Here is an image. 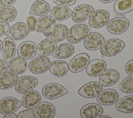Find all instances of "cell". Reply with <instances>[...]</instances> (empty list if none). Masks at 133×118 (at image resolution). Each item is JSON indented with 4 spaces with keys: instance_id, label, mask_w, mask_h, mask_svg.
<instances>
[{
    "instance_id": "obj_1",
    "label": "cell",
    "mask_w": 133,
    "mask_h": 118,
    "mask_svg": "<svg viewBox=\"0 0 133 118\" xmlns=\"http://www.w3.org/2000/svg\"><path fill=\"white\" fill-rule=\"evenodd\" d=\"M89 32L90 29L86 24H77L68 30L66 38L69 43L76 44L83 40Z\"/></svg>"
},
{
    "instance_id": "obj_2",
    "label": "cell",
    "mask_w": 133,
    "mask_h": 118,
    "mask_svg": "<svg viewBox=\"0 0 133 118\" xmlns=\"http://www.w3.org/2000/svg\"><path fill=\"white\" fill-rule=\"evenodd\" d=\"M125 46V43L122 40L111 38L104 42L100 47V52L106 57H112L119 53Z\"/></svg>"
},
{
    "instance_id": "obj_3",
    "label": "cell",
    "mask_w": 133,
    "mask_h": 118,
    "mask_svg": "<svg viewBox=\"0 0 133 118\" xmlns=\"http://www.w3.org/2000/svg\"><path fill=\"white\" fill-rule=\"evenodd\" d=\"M38 80L34 76L23 75L18 78L15 85V90L19 94H24L33 90L38 84Z\"/></svg>"
},
{
    "instance_id": "obj_4",
    "label": "cell",
    "mask_w": 133,
    "mask_h": 118,
    "mask_svg": "<svg viewBox=\"0 0 133 118\" xmlns=\"http://www.w3.org/2000/svg\"><path fill=\"white\" fill-rule=\"evenodd\" d=\"M29 32V28L26 23L18 22L10 27L5 34L13 40H21L25 38Z\"/></svg>"
},
{
    "instance_id": "obj_5",
    "label": "cell",
    "mask_w": 133,
    "mask_h": 118,
    "mask_svg": "<svg viewBox=\"0 0 133 118\" xmlns=\"http://www.w3.org/2000/svg\"><path fill=\"white\" fill-rule=\"evenodd\" d=\"M43 96L48 99H55L68 93V90L60 84L56 83L45 85L42 88Z\"/></svg>"
},
{
    "instance_id": "obj_6",
    "label": "cell",
    "mask_w": 133,
    "mask_h": 118,
    "mask_svg": "<svg viewBox=\"0 0 133 118\" xmlns=\"http://www.w3.org/2000/svg\"><path fill=\"white\" fill-rule=\"evenodd\" d=\"M109 12L104 9L94 11L89 17L88 24L94 28H100L105 25L109 21Z\"/></svg>"
},
{
    "instance_id": "obj_7",
    "label": "cell",
    "mask_w": 133,
    "mask_h": 118,
    "mask_svg": "<svg viewBox=\"0 0 133 118\" xmlns=\"http://www.w3.org/2000/svg\"><path fill=\"white\" fill-rule=\"evenodd\" d=\"M129 25V20L123 17H116L109 21L107 25L108 31L113 34H120L125 32Z\"/></svg>"
},
{
    "instance_id": "obj_8",
    "label": "cell",
    "mask_w": 133,
    "mask_h": 118,
    "mask_svg": "<svg viewBox=\"0 0 133 118\" xmlns=\"http://www.w3.org/2000/svg\"><path fill=\"white\" fill-rule=\"evenodd\" d=\"M50 60L46 56H39L33 58L29 62L28 68L34 74H42L49 69Z\"/></svg>"
},
{
    "instance_id": "obj_9",
    "label": "cell",
    "mask_w": 133,
    "mask_h": 118,
    "mask_svg": "<svg viewBox=\"0 0 133 118\" xmlns=\"http://www.w3.org/2000/svg\"><path fill=\"white\" fill-rule=\"evenodd\" d=\"M90 61L89 56L85 53L78 54L70 61L69 69L72 73H77L84 70Z\"/></svg>"
},
{
    "instance_id": "obj_10",
    "label": "cell",
    "mask_w": 133,
    "mask_h": 118,
    "mask_svg": "<svg viewBox=\"0 0 133 118\" xmlns=\"http://www.w3.org/2000/svg\"><path fill=\"white\" fill-rule=\"evenodd\" d=\"M94 11V8L89 4H81L74 9L71 17L76 23H81L87 20Z\"/></svg>"
},
{
    "instance_id": "obj_11",
    "label": "cell",
    "mask_w": 133,
    "mask_h": 118,
    "mask_svg": "<svg viewBox=\"0 0 133 118\" xmlns=\"http://www.w3.org/2000/svg\"><path fill=\"white\" fill-rule=\"evenodd\" d=\"M102 85L96 81L87 83L82 86L77 91L79 95L87 98H92L97 97L102 90Z\"/></svg>"
},
{
    "instance_id": "obj_12",
    "label": "cell",
    "mask_w": 133,
    "mask_h": 118,
    "mask_svg": "<svg viewBox=\"0 0 133 118\" xmlns=\"http://www.w3.org/2000/svg\"><path fill=\"white\" fill-rule=\"evenodd\" d=\"M104 37L97 32L89 33L84 41V47L89 50H96L99 49L104 43Z\"/></svg>"
},
{
    "instance_id": "obj_13",
    "label": "cell",
    "mask_w": 133,
    "mask_h": 118,
    "mask_svg": "<svg viewBox=\"0 0 133 118\" xmlns=\"http://www.w3.org/2000/svg\"><path fill=\"white\" fill-rule=\"evenodd\" d=\"M22 105V102L12 97H6L0 100V113L5 114L16 111Z\"/></svg>"
},
{
    "instance_id": "obj_14",
    "label": "cell",
    "mask_w": 133,
    "mask_h": 118,
    "mask_svg": "<svg viewBox=\"0 0 133 118\" xmlns=\"http://www.w3.org/2000/svg\"><path fill=\"white\" fill-rule=\"evenodd\" d=\"M35 108L34 111L36 117L52 118L55 115V108L50 102L47 101L39 102Z\"/></svg>"
},
{
    "instance_id": "obj_15",
    "label": "cell",
    "mask_w": 133,
    "mask_h": 118,
    "mask_svg": "<svg viewBox=\"0 0 133 118\" xmlns=\"http://www.w3.org/2000/svg\"><path fill=\"white\" fill-rule=\"evenodd\" d=\"M98 103L103 106H110L115 103L119 97L118 93L113 89H107L97 96Z\"/></svg>"
},
{
    "instance_id": "obj_16",
    "label": "cell",
    "mask_w": 133,
    "mask_h": 118,
    "mask_svg": "<svg viewBox=\"0 0 133 118\" xmlns=\"http://www.w3.org/2000/svg\"><path fill=\"white\" fill-rule=\"evenodd\" d=\"M103 112V108L100 105L95 103H89L81 108L80 115L83 118H96L99 117Z\"/></svg>"
},
{
    "instance_id": "obj_17",
    "label": "cell",
    "mask_w": 133,
    "mask_h": 118,
    "mask_svg": "<svg viewBox=\"0 0 133 118\" xmlns=\"http://www.w3.org/2000/svg\"><path fill=\"white\" fill-rule=\"evenodd\" d=\"M37 46L36 44L32 41H25L22 42L18 47V55L24 59H30L36 54Z\"/></svg>"
},
{
    "instance_id": "obj_18",
    "label": "cell",
    "mask_w": 133,
    "mask_h": 118,
    "mask_svg": "<svg viewBox=\"0 0 133 118\" xmlns=\"http://www.w3.org/2000/svg\"><path fill=\"white\" fill-rule=\"evenodd\" d=\"M41 96L36 90H31L24 94L22 99V105L27 109L35 108L41 102Z\"/></svg>"
},
{
    "instance_id": "obj_19",
    "label": "cell",
    "mask_w": 133,
    "mask_h": 118,
    "mask_svg": "<svg viewBox=\"0 0 133 118\" xmlns=\"http://www.w3.org/2000/svg\"><path fill=\"white\" fill-rule=\"evenodd\" d=\"M106 62L100 59H96L90 61L86 67V73L91 76H98L106 70Z\"/></svg>"
},
{
    "instance_id": "obj_20",
    "label": "cell",
    "mask_w": 133,
    "mask_h": 118,
    "mask_svg": "<svg viewBox=\"0 0 133 118\" xmlns=\"http://www.w3.org/2000/svg\"><path fill=\"white\" fill-rule=\"evenodd\" d=\"M119 78V74L117 71L110 69L104 70L100 75L99 82L103 86H110L115 84Z\"/></svg>"
},
{
    "instance_id": "obj_21",
    "label": "cell",
    "mask_w": 133,
    "mask_h": 118,
    "mask_svg": "<svg viewBox=\"0 0 133 118\" xmlns=\"http://www.w3.org/2000/svg\"><path fill=\"white\" fill-rule=\"evenodd\" d=\"M56 47V42L51 38H46L42 40L37 46L36 54L42 56H49L52 54Z\"/></svg>"
},
{
    "instance_id": "obj_22",
    "label": "cell",
    "mask_w": 133,
    "mask_h": 118,
    "mask_svg": "<svg viewBox=\"0 0 133 118\" xmlns=\"http://www.w3.org/2000/svg\"><path fill=\"white\" fill-rule=\"evenodd\" d=\"M55 25V20L51 16L43 15L37 19L34 27V31L43 33L46 30L52 29Z\"/></svg>"
},
{
    "instance_id": "obj_23",
    "label": "cell",
    "mask_w": 133,
    "mask_h": 118,
    "mask_svg": "<svg viewBox=\"0 0 133 118\" xmlns=\"http://www.w3.org/2000/svg\"><path fill=\"white\" fill-rule=\"evenodd\" d=\"M2 49L4 60L7 63H9L14 58L16 51V46L14 40L7 37L4 38Z\"/></svg>"
},
{
    "instance_id": "obj_24",
    "label": "cell",
    "mask_w": 133,
    "mask_h": 118,
    "mask_svg": "<svg viewBox=\"0 0 133 118\" xmlns=\"http://www.w3.org/2000/svg\"><path fill=\"white\" fill-rule=\"evenodd\" d=\"M74 52V47L71 43H64L56 48L52 56L58 59H66L71 56Z\"/></svg>"
},
{
    "instance_id": "obj_25",
    "label": "cell",
    "mask_w": 133,
    "mask_h": 118,
    "mask_svg": "<svg viewBox=\"0 0 133 118\" xmlns=\"http://www.w3.org/2000/svg\"><path fill=\"white\" fill-rule=\"evenodd\" d=\"M18 76L17 74L10 71H6L0 74V88L7 89L15 86Z\"/></svg>"
},
{
    "instance_id": "obj_26",
    "label": "cell",
    "mask_w": 133,
    "mask_h": 118,
    "mask_svg": "<svg viewBox=\"0 0 133 118\" xmlns=\"http://www.w3.org/2000/svg\"><path fill=\"white\" fill-rule=\"evenodd\" d=\"M50 8L49 4L44 0H37L32 4L29 14L42 16L48 14L50 11Z\"/></svg>"
},
{
    "instance_id": "obj_27",
    "label": "cell",
    "mask_w": 133,
    "mask_h": 118,
    "mask_svg": "<svg viewBox=\"0 0 133 118\" xmlns=\"http://www.w3.org/2000/svg\"><path fill=\"white\" fill-rule=\"evenodd\" d=\"M49 70L53 75L58 77H62L68 72L69 65L65 61L55 60L50 63Z\"/></svg>"
},
{
    "instance_id": "obj_28",
    "label": "cell",
    "mask_w": 133,
    "mask_h": 118,
    "mask_svg": "<svg viewBox=\"0 0 133 118\" xmlns=\"http://www.w3.org/2000/svg\"><path fill=\"white\" fill-rule=\"evenodd\" d=\"M72 13V10L66 6L58 5L52 8L50 11V16L55 20L61 21L69 18Z\"/></svg>"
},
{
    "instance_id": "obj_29",
    "label": "cell",
    "mask_w": 133,
    "mask_h": 118,
    "mask_svg": "<svg viewBox=\"0 0 133 118\" xmlns=\"http://www.w3.org/2000/svg\"><path fill=\"white\" fill-rule=\"evenodd\" d=\"M116 109L123 113L133 112V95L125 96L116 102Z\"/></svg>"
},
{
    "instance_id": "obj_30",
    "label": "cell",
    "mask_w": 133,
    "mask_h": 118,
    "mask_svg": "<svg viewBox=\"0 0 133 118\" xmlns=\"http://www.w3.org/2000/svg\"><path fill=\"white\" fill-rule=\"evenodd\" d=\"M8 68L9 70L17 74L24 73L27 68V62L25 59L17 57L14 58L9 63Z\"/></svg>"
},
{
    "instance_id": "obj_31",
    "label": "cell",
    "mask_w": 133,
    "mask_h": 118,
    "mask_svg": "<svg viewBox=\"0 0 133 118\" xmlns=\"http://www.w3.org/2000/svg\"><path fill=\"white\" fill-rule=\"evenodd\" d=\"M68 27L63 24L55 25L52 29L50 35V38L56 42L64 40L68 34Z\"/></svg>"
},
{
    "instance_id": "obj_32",
    "label": "cell",
    "mask_w": 133,
    "mask_h": 118,
    "mask_svg": "<svg viewBox=\"0 0 133 118\" xmlns=\"http://www.w3.org/2000/svg\"><path fill=\"white\" fill-rule=\"evenodd\" d=\"M113 9L117 14H125L133 10V0H116Z\"/></svg>"
},
{
    "instance_id": "obj_33",
    "label": "cell",
    "mask_w": 133,
    "mask_h": 118,
    "mask_svg": "<svg viewBox=\"0 0 133 118\" xmlns=\"http://www.w3.org/2000/svg\"><path fill=\"white\" fill-rule=\"evenodd\" d=\"M17 15V10L11 6H4L0 8V22L9 23L12 21Z\"/></svg>"
},
{
    "instance_id": "obj_34",
    "label": "cell",
    "mask_w": 133,
    "mask_h": 118,
    "mask_svg": "<svg viewBox=\"0 0 133 118\" xmlns=\"http://www.w3.org/2000/svg\"><path fill=\"white\" fill-rule=\"evenodd\" d=\"M118 88L123 92L127 94L133 93V75L125 77L119 84Z\"/></svg>"
},
{
    "instance_id": "obj_35",
    "label": "cell",
    "mask_w": 133,
    "mask_h": 118,
    "mask_svg": "<svg viewBox=\"0 0 133 118\" xmlns=\"http://www.w3.org/2000/svg\"><path fill=\"white\" fill-rule=\"evenodd\" d=\"M18 118H35L36 117L35 111L33 109H28L23 110L17 115Z\"/></svg>"
},
{
    "instance_id": "obj_36",
    "label": "cell",
    "mask_w": 133,
    "mask_h": 118,
    "mask_svg": "<svg viewBox=\"0 0 133 118\" xmlns=\"http://www.w3.org/2000/svg\"><path fill=\"white\" fill-rule=\"evenodd\" d=\"M26 20L27 23L26 24L28 25L30 32H33L34 31V27L37 20L36 18L33 16V15H29L26 17Z\"/></svg>"
},
{
    "instance_id": "obj_37",
    "label": "cell",
    "mask_w": 133,
    "mask_h": 118,
    "mask_svg": "<svg viewBox=\"0 0 133 118\" xmlns=\"http://www.w3.org/2000/svg\"><path fill=\"white\" fill-rule=\"evenodd\" d=\"M53 2L59 5L69 6L74 5L76 2V0H53Z\"/></svg>"
},
{
    "instance_id": "obj_38",
    "label": "cell",
    "mask_w": 133,
    "mask_h": 118,
    "mask_svg": "<svg viewBox=\"0 0 133 118\" xmlns=\"http://www.w3.org/2000/svg\"><path fill=\"white\" fill-rule=\"evenodd\" d=\"M125 71L129 75H133V59L128 61L125 65Z\"/></svg>"
},
{
    "instance_id": "obj_39",
    "label": "cell",
    "mask_w": 133,
    "mask_h": 118,
    "mask_svg": "<svg viewBox=\"0 0 133 118\" xmlns=\"http://www.w3.org/2000/svg\"><path fill=\"white\" fill-rule=\"evenodd\" d=\"M9 28L10 25L8 23L0 22V37L5 34Z\"/></svg>"
},
{
    "instance_id": "obj_40",
    "label": "cell",
    "mask_w": 133,
    "mask_h": 118,
    "mask_svg": "<svg viewBox=\"0 0 133 118\" xmlns=\"http://www.w3.org/2000/svg\"><path fill=\"white\" fill-rule=\"evenodd\" d=\"M8 68V65L7 63L1 59H0V74L7 71Z\"/></svg>"
},
{
    "instance_id": "obj_41",
    "label": "cell",
    "mask_w": 133,
    "mask_h": 118,
    "mask_svg": "<svg viewBox=\"0 0 133 118\" xmlns=\"http://www.w3.org/2000/svg\"><path fill=\"white\" fill-rule=\"evenodd\" d=\"M16 0H0V7L10 6L14 4Z\"/></svg>"
},
{
    "instance_id": "obj_42",
    "label": "cell",
    "mask_w": 133,
    "mask_h": 118,
    "mask_svg": "<svg viewBox=\"0 0 133 118\" xmlns=\"http://www.w3.org/2000/svg\"><path fill=\"white\" fill-rule=\"evenodd\" d=\"M3 118H17V115L14 112L8 113L4 114V116L3 117Z\"/></svg>"
},
{
    "instance_id": "obj_43",
    "label": "cell",
    "mask_w": 133,
    "mask_h": 118,
    "mask_svg": "<svg viewBox=\"0 0 133 118\" xmlns=\"http://www.w3.org/2000/svg\"><path fill=\"white\" fill-rule=\"evenodd\" d=\"M51 30H52V29H50V30H46V31H44V32H43L44 35L45 37H49V36H50Z\"/></svg>"
},
{
    "instance_id": "obj_44",
    "label": "cell",
    "mask_w": 133,
    "mask_h": 118,
    "mask_svg": "<svg viewBox=\"0 0 133 118\" xmlns=\"http://www.w3.org/2000/svg\"><path fill=\"white\" fill-rule=\"evenodd\" d=\"M100 2L103 3H105V4H107V3H111V2H112L113 1H114V0H99Z\"/></svg>"
},
{
    "instance_id": "obj_45",
    "label": "cell",
    "mask_w": 133,
    "mask_h": 118,
    "mask_svg": "<svg viewBox=\"0 0 133 118\" xmlns=\"http://www.w3.org/2000/svg\"><path fill=\"white\" fill-rule=\"evenodd\" d=\"M100 117H108V118H111V116H109V115H100V116H99Z\"/></svg>"
},
{
    "instance_id": "obj_46",
    "label": "cell",
    "mask_w": 133,
    "mask_h": 118,
    "mask_svg": "<svg viewBox=\"0 0 133 118\" xmlns=\"http://www.w3.org/2000/svg\"><path fill=\"white\" fill-rule=\"evenodd\" d=\"M2 47H3V42H2V41L0 40V51L2 49Z\"/></svg>"
}]
</instances>
